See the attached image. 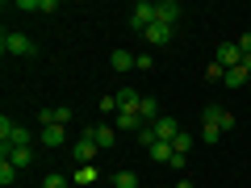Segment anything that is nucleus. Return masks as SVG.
<instances>
[{
  "label": "nucleus",
  "instance_id": "0eeeda50",
  "mask_svg": "<svg viewBox=\"0 0 251 188\" xmlns=\"http://www.w3.org/2000/svg\"><path fill=\"white\" fill-rule=\"evenodd\" d=\"M72 117H75L72 109L59 105V109H42V113H38V121H42V125H63V130H67V121H72Z\"/></svg>",
  "mask_w": 251,
  "mask_h": 188
},
{
  "label": "nucleus",
  "instance_id": "412c9836",
  "mask_svg": "<svg viewBox=\"0 0 251 188\" xmlns=\"http://www.w3.org/2000/svg\"><path fill=\"white\" fill-rule=\"evenodd\" d=\"M75 184H97V167H92V163L75 167Z\"/></svg>",
  "mask_w": 251,
  "mask_h": 188
},
{
  "label": "nucleus",
  "instance_id": "2eb2a0df",
  "mask_svg": "<svg viewBox=\"0 0 251 188\" xmlns=\"http://www.w3.org/2000/svg\"><path fill=\"white\" fill-rule=\"evenodd\" d=\"M201 134H205V142H218V138H222V125H218L209 113H201Z\"/></svg>",
  "mask_w": 251,
  "mask_h": 188
},
{
  "label": "nucleus",
  "instance_id": "20e7f679",
  "mask_svg": "<svg viewBox=\"0 0 251 188\" xmlns=\"http://www.w3.org/2000/svg\"><path fill=\"white\" fill-rule=\"evenodd\" d=\"M130 25H134L138 34H143L147 25H155V4H151V0H138V4H134V13H130Z\"/></svg>",
  "mask_w": 251,
  "mask_h": 188
},
{
  "label": "nucleus",
  "instance_id": "2f4dec72",
  "mask_svg": "<svg viewBox=\"0 0 251 188\" xmlns=\"http://www.w3.org/2000/svg\"><path fill=\"white\" fill-rule=\"evenodd\" d=\"M176 188H193V184H188V180H176Z\"/></svg>",
  "mask_w": 251,
  "mask_h": 188
},
{
  "label": "nucleus",
  "instance_id": "c756f323",
  "mask_svg": "<svg viewBox=\"0 0 251 188\" xmlns=\"http://www.w3.org/2000/svg\"><path fill=\"white\" fill-rule=\"evenodd\" d=\"M239 50H243V54H251V34H243V38H239Z\"/></svg>",
  "mask_w": 251,
  "mask_h": 188
},
{
  "label": "nucleus",
  "instance_id": "b1692460",
  "mask_svg": "<svg viewBox=\"0 0 251 188\" xmlns=\"http://www.w3.org/2000/svg\"><path fill=\"white\" fill-rule=\"evenodd\" d=\"M100 113H122V105H117V92H109V96H100Z\"/></svg>",
  "mask_w": 251,
  "mask_h": 188
},
{
  "label": "nucleus",
  "instance_id": "cd10ccee",
  "mask_svg": "<svg viewBox=\"0 0 251 188\" xmlns=\"http://www.w3.org/2000/svg\"><path fill=\"white\" fill-rule=\"evenodd\" d=\"M205 75H209V80H218V84H222V80H226V67H218V63H209V67H205Z\"/></svg>",
  "mask_w": 251,
  "mask_h": 188
},
{
  "label": "nucleus",
  "instance_id": "6e6552de",
  "mask_svg": "<svg viewBox=\"0 0 251 188\" xmlns=\"http://www.w3.org/2000/svg\"><path fill=\"white\" fill-rule=\"evenodd\" d=\"M172 34H176V29H172V25H159V21L143 29V38H147L151 46H168V42H172Z\"/></svg>",
  "mask_w": 251,
  "mask_h": 188
},
{
  "label": "nucleus",
  "instance_id": "c85d7f7f",
  "mask_svg": "<svg viewBox=\"0 0 251 188\" xmlns=\"http://www.w3.org/2000/svg\"><path fill=\"white\" fill-rule=\"evenodd\" d=\"M42 188H67V180H63V176H46Z\"/></svg>",
  "mask_w": 251,
  "mask_h": 188
},
{
  "label": "nucleus",
  "instance_id": "f8f14e48",
  "mask_svg": "<svg viewBox=\"0 0 251 188\" xmlns=\"http://www.w3.org/2000/svg\"><path fill=\"white\" fill-rule=\"evenodd\" d=\"M205 113H209V117H214V121H218V125H222V134H226V130H234V113H230V109H222V105H209V109H205Z\"/></svg>",
  "mask_w": 251,
  "mask_h": 188
},
{
  "label": "nucleus",
  "instance_id": "423d86ee",
  "mask_svg": "<svg viewBox=\"0 0 251 188\" xmlns=\"http://www.w3.org/2000/svg\"><path fill=\"white\" fill-rule=\"evenodd\" d=\"M97 151H100V146L97 142H92V134H88V130H84V138H80V142H75V163H80V167H84V163H92V159H97Z\"/></svg>",
  "mask_w": 251,
  "mask_h": 188
},
{
  "label": "nucleus",
  "instance_id": "a211bd4d",
  "mask_svg": "<svg viewBox=\"0 0 251 188\" xmlns=\"http://www.w3.org/2000/svg\"><path fill=\"white\" fill-rule=\"evenodd\" d=\"M143 117H138V113H117V130H134V134H138V130H143Z\"/></svg>",
  "mask_w": 251,
  "mask_h": 188
},
{
  "label": "nucleus",
  "instance_id": "dca6fc26",
  "mask_svg": "<svg viewBox=\"0 0 251 188\" xmlns=\"http://www.w3.org/2000/svg\"><path fill=\"white\" fill-rule=\"evenodd\" d=\"M88 134H92V142H97L100 146V151H105V146H113V130H109V125H92V130H88Z\"/></svg>",
  "mask_w": 251,
  "mask_h": 188
},
{
  "label": "nucleus",
  "instance_id": "393cba45",
  "mask_svg": "<svg viewBox=\"0 0 251 188\" xmlns=\"http://www.w3.org/2000/svg\"><path fill=\"white\" fill-rule=\"evenodd\" d=\"M188 146H193V138H188L184 130H180V134H176V142H172V151H176V155H188Z\"/></svg>",
  "mask_w": 251,
  "mask_h": 188
},
{
  "label": "nucleus",
  "instance_id": "39448f33",
  "mask_svg": "<svg viewBox=\"0 0 251 188\" xmlns=\"http://www.w3.org/2000/svg\"><path fill=\"white\" fill-rule=\"evenodd\" d=\"M155 21L176 29V21H180V4H176V0H159V4H155Z\"/></svg>",
  "mask_w": 251,
  "mask_h": 188
},
{
  "label": "nucleus",
  "instance_id": "9b49d317",
  "mask_svg": "<svg viewBox=\"0 0 251 188\" xmlns=\"http://www.w3.org/2000/svg\"><path fill=\"white\" fill-rule=\"evenodd\" d=\"M0 159H9V163H13V167H17V171H25L29 163H34V151H29V146H17V151L0 155Z\"/></svg>",
  "mask_w": 251,
  "mask_h": 188
},
{
  "label": "nucleus",
  "instance_id": "7c9ffc66",
  "mask_svg": "<svg viewBox=\"0 0 251 188\" xmlns=\"http://www.w3.org/2000/svg\"><path fill=\"white\" fill-rule=\"evenodd\" d=\"M243 71H247V75H251V54H243Z\"/></svg>",
  "mask_w": 251,
  "mask_h": 188
},
{
  "label": "nucleus",
  "instance_id": "f257e3e1",
  "mask_svg": "<svg viewBox=\"0 0 251 188\" xmlns=\"http://www.w3.org/2000/svg\"><path fill=\"white\" fill-rule=\"evenodd\" d=\"M34 142V134H29L25 125H17L9 113L0 117V155H9V151H17V146H29Z\"/></svg>",
  "mask_w": 251,
  "mask_h": 188
},
{
  "label": "nucleus",
  "instance_id": "f03ea898",
  "mask_svg": "<svg viewBox=\"0 0 251 188\" xmlns=\"http://www.w3.org/2000/svg\"><path fill=\"white\" fill-rule=\"evenodd\" d=\"M0 46H4V54H21V59H34V54H38V46L29 42L25 34H17V29H4Z\"/></svg>",
  "mask_w": 251,
  "mask_h": 188
},
{
  "label": "nucleus",
  "instance_id": "f3484780",
  "mask_svg": "<svg viewBox=\"0 0 251 188\" xmlns=\"http://www.w3.org/2000/svg\"><path fill=\"white\" fill-rule=\"evenodd\" d=\"M109 63H113V71H130V67H134V54H130V50H113Z\"/></svg>",
  "mask_w": 251,
  "mask_h": 188
},
{
  "label": "nucleus",
  "instance_id": "4be33fe9",
  "mask_svg": "<svg viewBox=\"0 0 251 188\" xmlns=\"http://www.w3.org/2000/svg\"><path fill=\"white\" fill-rule=\"evenodd\" d=\"M113 188H138V176H134V171H117V176H113Z\"/></svg>",
  "mask_w": 251,
  "mask_h": 188
},
{
  "label": "nucleus",
  "instance_id": "aec40b11",
  "mask_svg": "<svg viewBox=\"0 0 251 188\" xmlns=\"http://www.w3.org/2000/svg\"><path fill=\"white\" fill-rule=\"evenodd\" d=\"M147 155H151L155 163H172V155H176V151H172V142H155V146H151Z\"/></svg>",
  "mask_w": 251,
  "mask_h": 188
},
{
  "label": "nucleus",
  "instance_id": "1a4fd4ad",
  "mask_svg": "<svg viewBox=\"0 0 251 188\" xmlns=\"http://www.w3.org/2000/svg\"><path fill=\"white\" fill-rule=\"evenodd\" d=\"M151 130H155V138H159V142H176V134H180L176 117H159V121H155Z\"/></svg>",
  "mask_w": 251,
  "mask_h": 188
},
{
  "label": "nucleus",
  "instance_id": "5701e85b",
  "mask_svg": "<svg viewBox=\"0 0 251 188\" xmlns=\"http://www.w3.org/2000/svg\"><path fill=\"white\" fill-rule=\"evenodd\" d=\"M13 180H17V167H13V163H9V159H0V184L9 188V184H13Z\"/></svg>",
  "mask_w": 251,
  "mask_h": 188
},
{
  "label": "nucleus",
  "instance_id": "ddd939ff",
  "mask_svg": "<svg viewBox=\"0 0 251 188\" xmlns=\"http://www.w3.org/2000/svg\"><path fill=\"white\" fill-rule=\"evenodd\" d=\"M138 117H143V121L147 125H155V121H159V105H155V96H143V105H138Z\"/></svg>",
  "mask_w": 251,
  "mask_h": 188
},
{
  "label": "nucleus",
  "instance_id": "4468645a",
  "mask_svg": "<svg viewBox=\"0 0 251 188\" xmlns=\"http://www.w3.org/2000/svg\"><path fill=\"white\" fill-rule=\"evenodd\" d=\"M63 138H67L63 125H42V146H63Z\"/></svg>",
  "mask_w": 251,
  "mask_h": 188
},
{
  "label": "nucleus",
  "instance_id": "7ed1b4c3",
  "mask_svg": "<svg viewBox=\"0 0 251 188\" xmlns=\"http://www.w3.org/2000/svg\"><path fill=\"white\" fill-rule=\"evenodd\" d=\"M214 63H218V67H226V71H230V67H243L239 42H222V46H218V54H214Z\"/></svg>",
  "mask_w": 251,
  "mask_h": 188
},
{
  "label": "nucleus",
  "instance_id": "bb28decb",
  "mask_svg": "<svg viewBox=\"0 0 251 188\" xmlns=\"http://www.w3.org/2000/svg\"><path fill=\"white\" fill-rule=\"evenodd\" d=\"M134 67H138V71H151L155 59H151V54H134Z\"/></svg>",
  "mask_w": 251,
  "mask_h": 188
},
{
  "label": "nucleus",
  "instance_id": "6ab92c4d",
  "mask_svg": "<svg viewBox=\"0 0 251 188\" xmlns=\"http://www.w3.org/2000/svg\"><path fill=\"white\" fill-rule=\"evenodd\" d=\"M222 84H226V88H243V84H251V75L243 71V67H230V71H226V80H222Z\"/></svg>",
  "mask_w": 251,
  "mask_h": 188
},
{
  "label": "nucleus",
  "instance_id": "a878e982",
  "mask_svg": "<svg viewBox=\"0 0 251 188\" xmlns=\"http://www.w3.org/2000/svg\"><path fill=\"white\" fill-rule=\"evenodd\" d=\"M138 142H143V146H147V151H151V146H155V142H159V138H155V130H151V125H143V130H138Z\"/></svg>",
  "mask_w": 251,
  "mask_h": 188
},
{
  "label": "nucleus",
  "instance_id": "9d476101",
  "mask_svg": "<svg viewBox=\"0 0 251 188\" xmlns=\"http://www.w3.org/2000/svg\"><path fill=\"white\" fill-rule=\"evenodd\" d=\"M117 105H122V113H138V105H143V96H138L134 88H117Z\"/></svg>",
  "mask_w": 251,
  "mask_h": 188
}]
</instances>
